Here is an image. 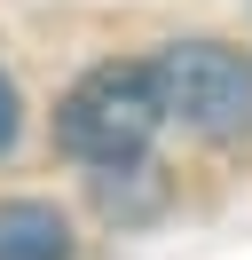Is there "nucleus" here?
I'll list each match as a JSON object with an SVG mask.
<instances>
[{
  "label": "nucleus",
  "mask_w": 252,
  "mask_h": 260,
  "mask_svg": "<svg viewBox=\"0 0 252 260\" xmlns=\"http://www.w3.org/2000/svg\"><path fill=\"white\" fill-rule=\"evenodd\" d=\"M158 126H166V111H158L150 63H94L55 103V142L87 166H134Z\"/></svg>",
  "instance_id": "nucleus-1"
},
{
  "label": "nucleus",
  "mask_w": 252,
  "mask_h": 260,
  "mask_svg": "<svg viewBox=\"0 0 252 260\" xmlns=\"http://www.w3.org/2000/svg\"><path fill=\"white\" fill-rule=\"evenodd\" d=\"M158 111L197 134H244L252 126V55L229 40H173L150 55Z\"/></svg>",
  "instance_id": "nucleus-2"
},
{
  "label": "nucleus",
  "mask_w": 252,
  "mask_h": 260,
  "mask_svg": "<svg viewBox=\"0 0 252 260\" xmlns=\"http://www.w3.org/2000/svg\"><path fill=\"white\" fill-rule=\"evenodd\" d=\"M0 260H71V221L40 197L0 205Z\"/></svg>",
  "instance_id": "nucleus-3"
},
{
  "label": "nucleus",
  "mask_w": 252,
  "mask_h": 260,
  "mask_svg": "<svg viewBox=\"0 0 252 260\" xmlns=\"http://www.w3.org/2000/svg\"><path fill=\"white\" fill-rule=\"evenodd\" d=\"M16 142V87H8V71H0V150Z\"/></svg>",
  "instance_id": "nucleus-4"
}]
</instances>
